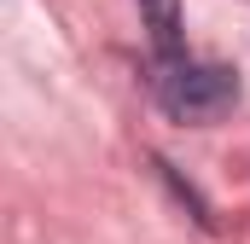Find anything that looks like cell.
I'll return each mask as SVG.
<instances>
[{
  "mask_svg": "<svg viewBox=\"0 0 250 244\" xmlns=\"http://www.w3.org/2000/svg\"><path fill=\"white\" fill-rule=\"evenodd\" d=\"M151 93H157V105L175 122L204 128V122H221L239 105V76L221 70V64H192L181 53H163L157 76H151Z\"/></svg>",
  "mask_w": 250,
  "mask_h": 244,
  "instance_id": "obj_1",
  "label": "cell"
},
{
  "mask_svg": "<svg viewBox=\"0 0 250 244\" xmlns=\"http://www.w3.org/2000/svg\"><path fill=\"white\" fill-rule=\"evenodd\" d=\"M157 53H181V0H140Z\"/></svg>",
  "mask_w": 250,
  "mask_h": 244,
  "instance_id": "obj_2",
  "label": "cell"
}]
</instances>
